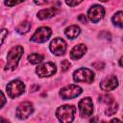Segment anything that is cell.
<instances>
[{
	"mask_svg": "<svg viewBox=\"0 0 123 123\" xmlns=\"http://www.w3.org/2000/svg\"><path fill=\"white\" fill-rule=\"evenodd\" d=\"M24 52V49L20 45L13 46L7 55V63L5 65V70H14L18 64V62Z\"/></svg>",
	"mask_w": 123,
	"mask_h": 123,
	"instance_id": "obj_1",
	"label": "cell"
},
{
	"mask_svg": "<svg viewBox=\"0 0 123 123\" xmlns=\"http://www.w3.org/2000/svg\"><path fill=\"white\" fill-rule=\"evenodd\" d=\"M76 108L73 105L60 106L56 111V116L62 123H70L74 120Z\"/></svg>",
	"mask_w": 123,
	"mask_h": 123,
	"instance_id": "obj_2",
	"label": "cell"
},
{
	"mask_svg": "<svg viewBox=\"0 0 123 123\" xmlns=\"http://www.w3.org/2000/svg\"><path fill=\"white\" fill-rule=\"evenodd\" d=\"M94 72L88 68H79L73 72V80L75 83L91 84L94 81Z\"/></svg>",
	"mask_w": 123,
	"mask_h": 123,
	"instance_id": "obj_3",
	"label": "cell"
},
{
	"mask_svg": "<svg viewBox=\"0 0 123 123\" xmlns=\"http://www.w3.org/2000/svg\"><path fill=\"white\" fill-rule=\"evenodd\" d=\"M6 91L11 98H16L25 92V85L20 80H12L7 85Z\"/></svg>",
	"mask_w": 123,
	"mask_h": 123,
	"instance_id": "obj_4",
	"label": "cell"
},
{
	"mask_svg": "<svg viewBox=\"0 0 123 123\" xmlns=\"http://www.w3.org/2000/svg\"><path fill=\"white\" fill-rule=\"evenodd\" d=\"M57 71V66L52 62H40L36 68V74L40 78L50 77L54 75Z\"/></svg>",
	"mask_w": 123,
	"mask_h": 123,
	"instance_id": "obj_5",
	"label": "cell"
},
{
	"mask_svg": "<svg viewBox=\"0 0 123 123\" xmlns=\"http://www.w3.org/2000/svg\"><path fill=\"white\" fill-rule=\"evenodd\" d=\"M82 92H83V89L81 86L77 85H67L60 90V97L63 100L73 99L79 96Z\"/></svg>",
	"mask_w": 123,
	"mask_h": 123,
	"instance_id": "obj_6",
	"label": "cell"
},
{
	"mask_svg": "<svg viewBox=\"0 0 123 123\" xmlns=\"http://www.w3.org/2000/svg\"><path fill=\"white\" fill-rule=\"evenodd\" d=\"M51 35H52V30L49 27L41 26L37 29V31L31 37L30 40L35 43H43L49 39Z\"/></svg>",
	"mask_w": 123,
	"mask_h": 123,
	"instance_id": "obj_7",
	"label": "cell"
},
{
	"mask_svg": "<svg viewBox=\"0 0 123 123\" xmlns=\"http://www.w3.org/2000/svg\"><path fill=\"white\" fill-rule=\"evenodd\" d=\"M78 108H79V112L81 117L86 118L91 116L93 113V102L91 98L85 97L81 99L78 103Z\"/></svg>",
	"mask_w": 123,
	"mask_h": 123,
	"instance_id": "obj_8",
	"label": "cell"
},
{
	"mask_svg": "<svg viewBox=\"0 0 123 123\" xmlns=\"http://www.w3.org/2000/svg\"><path fill=\"white\" fill-rule=\"evenodd\" d=\"M67 45L64 39H62V37H56L54 38L49 45V49L50 51L56 55V56H62L64 55L65 51H66Z\"/></svg>",
	"mask_w": 123,
	"mask_h": 123,
	"instance_id": "obj_9",
	"label": "cell"
},
{
	"mask_svg": "<svg viewBox=\"0 0 123 123\" xmlns=\"http://www.w3.org/2000/svg\"><path fill=\"white\" fill-rule=\"evenodd\" d=\"M104 15H105V9H104V7H102L98 4L91 6L89 8V10L87 11V18L92 23L99 22L104 17Z\"/></svg>",
	"mask_w": 123,
	"mask_h": 123,
	"instance_id": "obj_10",
	"label": "cell"
},
{
	"mask_svg": "<svg viewBox=\"0 0 123 123\" xmlns=\"http://www.w3.org/2000/svg\"><path fill=\"white\" fill-rule=\"evenodd\" d=\"M33 112H34V105L28 101L20 103L16 108V116L20 120H24L28 118Z\"/></svg>",
	"mask_w": 123,
	"mask_h": 123,
	"instance_id": "obj_11",
	"label": "cell"
},
{
	"mask_svg": "<svg viewBox=\"0 0 123 123\" xmlns=\"http://www.w3.org/2000/svg\"><path fill=\"white\" fill-rule=\"evenodd\" d=\"M118 86V79L114 75H111L103 79L100 83V87L104 91H111L113 90Z\"/></svg>",
	"mask_w": 123,
	"mask_h": 123,
	"instance_id": "obj_12",
	"label": "cell"
},
{
	"mask_svg": "<svg viewBox=\"0 0 123 123\" xmlns=\"http://www.w3.org/2000/svg\"><path fill=\"white\" fill-rule=\"evenodd\" d=\"M86 50H87V48H86V46L85 44H83V43L77 44L71 49L70 58L72 60H79L86 53Z\"/></svg>",
	"mask_w": 123,
	"mask_h": 123,
	"instance_id": "obj_13",
	"label": "cell"
},
{
	"mask_svg": "<svg viewBox=\"0 0 123 123\" xmlns=\"http://www.w3.org/2000/svg\"><path fill=\"white\" fill-rule=\"evenodd\" d=\"M57 12H58L57 8L52 7V8L42 9V10H40V11L37 13V16L38 19H40V20H44V19H49V18L53 17L54 15H56Z\"/></svg>",
	"mask_w": 123,
	"mask_h": 123,
	"instance_id": "obj_14",
	"label": "cell"
},
{
	"mask_svg": "<svg viewBox=\"0 0 123 123\" xmlns=\"http://www.w3.org/2000/svg\"><path fill=\"white\" fill-rule=\"evenodd\" d=\"M64 34H65V36L68 38L75 39L81 34V28L79 26H77V25H70V26H68V27L65 28Z\"/></svg>",
	"mask_w": 123,
	"mask_h": 123,
	"instance_id": "obj_15",
	"label": "cell"
},
{
	"mask_svg": "<svg viewBox=\"0 0 123 123\" xmlns=\"http://www.w3.org/2000/svg\"><path fill=\"white\" fill-rule=\"evenodd\" d=\"M122 18H123V12H122V11H118L111 17V21H112L114 26L122 28L123 27V19Z\"/></svg>",
	"mask_w": 123,
	"mask_h": 123,
	"instance_id": "obj_16",
	"label": "cell"
},
{
	"mask_svg": "<svg viewBox=\"0 0 123 123\" xmlns=\"http://www.w3.org/2000/svg\"><path fill=\"white\" fill-rule=\"evenodd\" d=\"M43 59H44V56L38 53H33L27 57L28 62L32 64H38L43 61Z\"/></svg>",
	"mask_w": 123,
	"mask_h": 123,
	"instance_id": "obj_17",
	"label": "cell"
},
{
	"mask_svg": "<svg viewBox=\"0 0 123 123\" xmlns=\"http://www.w3.org/2000/svg\"><path fill=\"white\" fill-rule=\"evenodd\" d=\"M31 29V23L28 22V21H23L22 23H20L16 28H15V31L20 34V35H23V34H26L30 31Z\"/></svg>",
	"mask_w": 123,
	"mask_h": 123,
	"instance_id": "obj_18",
	"label": "cell"
},
{
	"mask_svg": "<svg viewBox=\"0 0 123 123\" xmlns=\"http://www.w3.org/2000/svg\"><path fill=\"white\" fill-rule=\"evenodd\" d=\"M117 110H118V105L112 101L111 103L108 104V107H107V109L105 111V113H106V115L110 116V115L114 114L117 111Z\"/></svg>",
	"mask_w": 123,
	"mask_h": 123,
	"instance_id": "obj_19",
	"label": "cell"
},
{
	"mask_svg": "<svg viewBox=\"0 0 123 123\" xmlns=\"http://www.w3.org/2000/svg\"><path fill=\"white\" fill-rule=\"evenodd\" d=\"M99 102H102V103H106V104H110L112 102V97L110 95V94H104V95H101L99 97Z\"/></svg>",
	"mask_w": 123,
	"mask_h": 123,
	"instance_id": "obj_20",
	"label": "cell"
},
{
	"mask_svg": "<svg viewBox=\"0 0 123 123\" xmlns=\"http://www.w3.org/2000/svg\"><path fill=\"white\" fill-rule=\"evenodd\" d=\"M25 0H5L4 1V4L8 7H13L15 5H18L22 2H24Z\"/></svg>",
	"mask_w": 123,
	"mask_h": 123,
	"instance_id": "obj_21",
	"label": "cell"
},
{
	"mask_svg": "<svg viewBox=\"0 0 123 123\" xmlns=\"http://www.w3.org/2000/svg\"><path fill=\"white\" fill-rule=\"evenodd\" d=\"M8 30L7 29H1L0 30V47L2 46V44H3V42H4V40H5V38L7 37V36H8Z\"/></svg>",
	"mask_w": 123,
	"mask_h": 123,
	"instance_id": "obj_22",
	"label": "cell"
},
{
	"mask_svg": "<svg viewBox=\"0 0 123 123\" xmlns=\"http://www.w3.org/2000/svg\"><path fill=\"white\" fill-rule=\"evenodd\" d=\"M70 66H71V63H70L69 61H67V60H63V61L61 62V67H62V71H66V70H68Z\"/></svg>",
	"mask_w": 123,
	"mask_h": 123,
	"instance_id": "obj_23",
	"label": "cell"
},
{
	"mask_svg": "<svg viewBox=\"0 0 123 123\" xmlns=\"http://www.w3.org/2000/svg\"><path fill=\"white\" fill-rule=\"evenodd\" d=\"M83 0H65V4L69 7H75L79 5Z\"/></svg>",
	"mask_w": 123,
	"mask_h": 123,
	"instance_id": "obj_24",
	"label": "cell"
},
{
	"mask_svg": "<svg viewBox=\"0 0 123 123\" xmlns=\"http://www.w3.org/2000/svg\"><path fill=\"white\" fill-rule=\"evenodd\" d=\"M34 3L36 5H38V6H41V5H45V4H49L51 2H53L54 0H33Z\"/></svg>",
	"mask_w": 123,
	"mask_h": 123,
	"instance_id": "obj_25",
	"label": "cell"
},
{
	"mask_svg": "<svg viewBox=\"0 0 123 123\" xmlns=\"http://www.w3.org/2000/svg\"><path fill=\"white\" fill-rule=\"evenodd\" d=\"M6 97H5V95H4V93L0 90V109H2L3 108V106L6 104Z\"/></svg>",
	"mask_w": 123,
	"mask_h": 123,
	"instance_id": "obj_26",
	"label": "cell"
},
{
	"mask_svg": "<svg viewBox=\"0 0 123 123\" xmlns=\"http://www.w3.org/2000/svg\"><path fill=\"white\" fill-rule=\"evenodd\" d=\"M78 20H79L81 23H83V24H86V23L87 22V19H86V17L85 14H80V15L78 16Z\"/></svg>",
	"mask_w": 123,
	"mask_h": 123,
	"instance_id": "obj_27",
	"label": "cell"
},
{
	"mask_svg": "<svg viewBox=\"0 0 123 123\" xmlns=\"http://www.w3.org/2000/svg\"><path fill=\"white\" fill-rule=\"evenodd\" d=\"M0 122H9V120L8 119H5L3 117H0Z\"/></svg>",
	"mask_w": 123,
	"mask_h": 123,
	"instance_id": "obj_28",
	"label": "cell"
},
{
	"mask_svg": "<svg viewBox=\"0 0 123 123\" xmlns=\"http://www.w3.org/2000/svg\"><path fill=\"white\" fill-rule=\"evenodd\" d=\"M121 62H122V57H120V59H119V61H118V63H119V66H122V63H121Z\"/></svg>",
	"mask_w": 123,
	"mask_h": 123,
	"instance_id": "obj_29",
	"label": "cell"
},
{
	"mask_svg": "<svg viewBox=\"0 0 123 123\" xmlns=\"http://www.w3.org/2000/svg\"><path fill=\"white\" fill-rule=\"evenodd\" d=\"M111 122H114V121H120V120H119V119H117V118H113V119H111Z\"/></svg>",
	"mask_w": 123,
	"mask_h": 123,
	"instance_id": "obj_30",
	"label": "cell"
},
{
	"mask_svg": "<svg viewBox=\"0 0 123 123\" xmlns=\"http://www.w3.org/2000/svg\"><path fill=\"white\" fill-rule=\"evenodd\" d=\"M101 2H107V1H109V0H100Z\"/></svg>",
	"mask_w": 123,
	"mask_h": 123,
	"instance_id": "obj_31",
	"label": "cell"
}]
</instances>
